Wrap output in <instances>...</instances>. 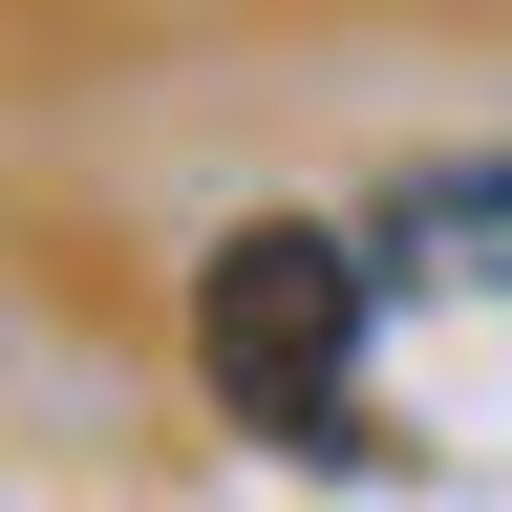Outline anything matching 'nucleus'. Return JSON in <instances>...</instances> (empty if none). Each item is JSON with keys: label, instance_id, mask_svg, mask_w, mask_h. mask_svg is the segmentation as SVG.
I'll use <instances>...</instances> for the list:
<instances>
[{"label": "nucleus", "instance_id": "nucleus-1", "mask_svg": "<svg viewBox=\"0 0 512 512\" xmlns=\"http://www.w3.org/2000/svg\"><path fill=\"white\" fill-rule=\"evenodd\" d=\"M363 256L320 235V214H256L214 278H192V363H214V406L256 448H363Z\"/></svg>", "mask_w": 512, "mask_h": 512}]
</instances>
